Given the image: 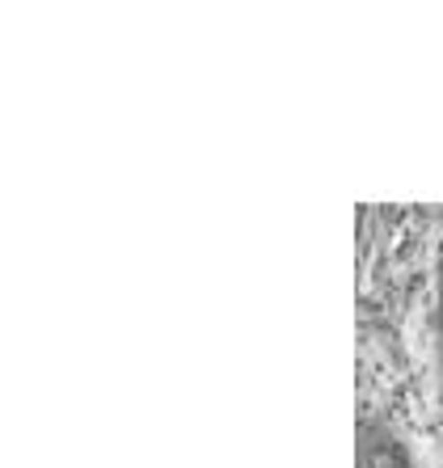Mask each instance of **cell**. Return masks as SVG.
Returning <instances> with one entry per match:
<instances>
[{"mask_svg": "<svg viewBox=\"0 0 443 468\" xmlns=\"http://www.w3.org/2000/svg\"><path fill=\"white\" fill-rule=\"evenodd\" d=\"M439 317H443V313H439Z\"/></svg>", "mask_w": 443, "mask_h": 468, "instance_id": "1", "label": "cell"}]
</instances>
